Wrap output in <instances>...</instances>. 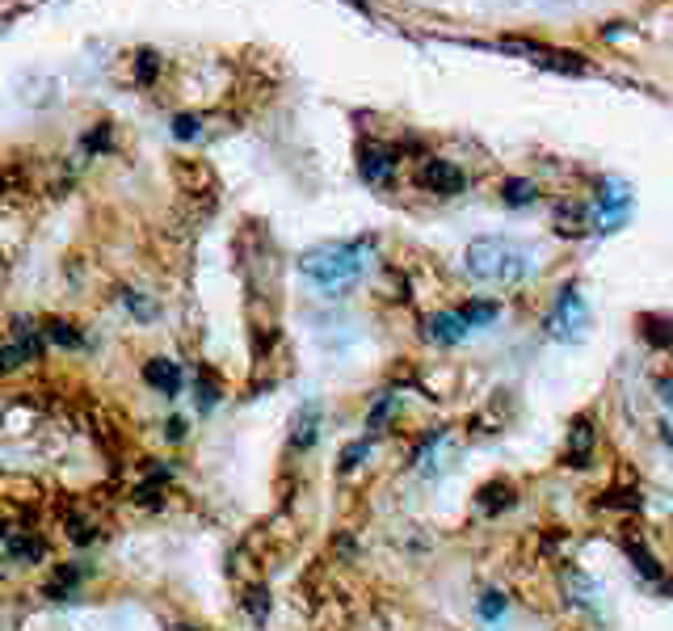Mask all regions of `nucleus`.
Segmentation results:
<instances>
[{
    "instance_id": "473e14b6",
    "label": "nucleus",
    "mask_w": 673,
    "mask_h": 631,
    "mask_svg": "<svg viewBox=\"0 0 673 631\" xmlns=\"http://www.w3.org/2000/svg\"><path fill=\"white\" fill-rule=\"evenodd\" d=\"M0 287H5V257H0Z\"/></svg>"
},
{
    "instance_id": "393cba45",
    "label": "nucleus",
    "mask_w": 673,
    "mask_h": 631,
    "mask_svg": "<svg viewBox=\"0 0 673 631\" xmlns=\"http://www.w3.org/2000/svg\"><path fill=\"white\" fill-rule=\"evenodd\" d=\"M131 497H135L139 505H160V501H165V480H156V476H152L148 484H139Z\"/></svg>"
},
{
    "instance_id": "39448f33",
    "label": "nucleus",
    "mask_w": 673,
    "mask_h": 631,
    "mask_svg": "<svg viewBox=\"0 0 673 631\" xmlns=\"http://www.w3.org/2000/svg\"><path fill=\"white\" fill-rule=\"evenodd\" d=\"M358 173L366 177V181H387L396 173V152L387 148V144H362L358 148Z\"/></svg>"
},
{
    "instance_id": "f03ea898",
    "label": "nucleus",
    "mask_w": 673,
    "mask_h": 631,
    "mask_svg": "<svg viewBox=\"0 0 673 631\" xmlns=\"http://www.w3.org/2000/svg\"><path fill=\"white\" fill-rule=\"evenodd\" d=\"M463 270L476 282H493V287H514L530 274V253L522 244L505 236H476L463 249Z\"/></svg>"
},
{
    "instance_id": "f257e3e1",
    "label": "nucleus",
    "mask_w": 673,
    "mask_h": 631,
    "mask_svg": "<svg viewBox=\"0 0 673 631\" xmlns=\"http://www.w3.org/2000/svg\"><path fill=\"white\" fill-rule=\"evenodd\" d=\"M375 253V240L362 236V240H329V244H316L299 257V274L312 278L316 287L324 291H345L354 278H362L366 261Z\"/></svg>"
},
{
    "instance_id": "cd10ccee",
    "label": "nucleus",
    "mask_w": 673,
    "mask_h": 631,
    "mask_svg": "<svg viewBox=\"0 0 673 631\" xmlns=\"http://www.w3.org/2000/svg\"><path fill=\"white\" fill-rule=\"evenodd\" d=\"M631 560H636V573H644L648 581H661V564L652 560V556L644 552V547H631Z\"/></svg>"
},
{
    "instance_id": "aec40b11",
    "label": "nucleus",
    "mask_w": 673,
    "mask_h": 631,
    "mask_svg": "<svg viewBox=\"0 0 673 631\" xmlns=\"http://www.w3.org/2000/svg\"><path fill=\"white\" fill-rule=\"evenodd\" d=\"M505 610H509V598L501 594V589H484V594L476 598V615H480L484 623L505 619Z\"/></svg>"
},
{
    "instance_id": "f3484780",
    "label": "nucleus",
    "mask_w": 673,
    "mask_h": 631,
    "mask_svg": "<svg viewBox=\"0 0 673 631\" xmlns=\"http://www.w3.org/2000/svg\"><path fill=\"white\" fill-rule=\"evenodd\" d=\"M43 337H47L51 345H59V350H80V345H85V337L76 333L72 320H47V324H43Z\"/></svg>"
},
{
    "instance_id": "f8f14e48",
    "label": "nucleus",
    "mask_w": 673,
    "mask_h": 631,
    "mask_svg": "<svg viewBox=\"0 0 673 631\" xmlns=\"http://www.w3.org/2000/svg\"><path fill=\"white\" fill-rule=\"evenodd\" d=\"M9 556H13V560H22V564H43V556H47V543L38 539L34 531L9 535Z\"/></svg>"
},
{
    "instance_id": "dca6fc26",
    "label": "nucleus",
    "mask_w": 673,
    "mask_h": 631,
    "mask_svg": "<svg viewBox=\"0 0 673 631\" xmlns=\"http://www.w3.org/2000/svg\"><path fill=\"white\" fill-rule=\"evenodd\" d=\"M535 198H539V186H535V181H526V177H509V181H501V202H505V207H530Z\"/></svg>"
},
{
    "instance_id": "0eeeda50",
    "label": "nucleus",
    "mask_w": 673,
    "mask_h": 631,
    "mask_svg": "<svg viewBox=\"0 0 673 631\" xmlns=\"http://www.w3.org/2000/svg\"><path fill=\"white\" fill-rule=\"evenodd\" d=\"M421 333L430 337L434 345H459L467 333V324H463V316L459 312H434V316H425V324H421Z\"/></svg>"
},
{
    "instance_id": "ddd939ff",
    "label": "nucleus",
    "mask_w": 673,
    "mask_h": 631,
    "mask_svg": "<svg viewBox=\"0 0 673 631\" xmlns=\"http://www.w3.org/2000/svg\"><path fill=\"white\" fill-rule=\"evenodd\" d=\"M446 442H451V434L446 430H434L430 438L421 442V451H417V472H425V476H434L438 472V459H442V451H446Z\"/></svg>"
},
{
    "instance_id": "c756f323",
    "label": "nucleus",
    "mask_w": 673,
    "mask_h": 631,
    "mask_svg": "<svg viewBox=\"0 0 673 631\" xmlns=\"http://www.w3.org/2000/svg\"><path fill=\"white\" fill-rule=\"evenodd\" d=\"M215 400H219V388H215L211 371H198V404H202V409H211Z\"/></svg>"
},
{
    "instance_id": "c85d7f7f",
    "label": "nucleus",
    "mask_w": 673,
    "mask_h": 631,
    "mask_svg": "<svg viewBox=\"0 0 673 631\" xmlns=\"http://www.w3.org/2000/svg\"><path fill=\"white\" fill-rule=\"evenodd\" d=\"M17 366H26V354L17 350L13 341H9V345H0V379H5L9 371H17Z\"/></svg>"
},
{
    "instance_id": "bb28decb",
    "label": "nucleus",
    "mask_w": 673,
    "mask_h": 631,
    "mask_svg": "<svg viewBox=\"0 0 673 631\" xmlns=\"http://www.w3.org/2000/svg\"><path fill=\"white\" fill-rule=\"evenodd\" d=\"M366 455H371V442H350L341 451V472H354V467H362Z\"/></svg>"
},
{
    "instance_id": "423d86ee",
    "label": "nucleus",
    "mask_w": 673,
    "mask_h": 631,
    "mask_svg": "<svg viewBox=\"0 0 673 631\" xmlns=\"http://www.w3.org/2000/svg\"><path fill=\"white\" fill-rule=\"evenodd\" d=\"M560 581H564V594H568V606H577V610H585V615H598V585L589 581L581 568H564L560 573Z\"/></svg>"
},
{
    "instance_id": "6e6552de",
    "label": "nucleus",
    "mask_w": 673,
    "mask_h": 631,
    "mask_svg": "<svg viewBox=\"0 0 673 631\" xmlns=\"http://www.w3.org/2000/svg\"><path fill=\"white\" fill-rule=\"evenodd\" d=\"M144 379H148V388H156L160 396H177L181 383H186V375H181V366H177L173 358H152V362H144Z\"/></svg>"
},
{
    "instance_id": "a878e982",
    "label": "nucleus",
    "mask_w": 673,
    "mask_h": 631,
    "mask_svg": "<svg viewBox=\"0 0 673 631\" xmlns=\"http://www.w3.org/2000/svg\"><path fill=\"white\" fill-rule=\"evenodd\" d=\"M173 135L177 139H198L202 135V114H177L173 118Z\"/></svg>"
},
{
    "instance_id": "a211bd4d",
    "label": "nucleus",
    "mask_w": 673,
    "mask_h": 631,
    "mask_svg": "<svg viewBox=\"0 0 673 631\" xmlns=\"http://www.w3.org/2000/svg\"><path fill=\"white\" fill-rule=\"evenodd\" d=\"M455 312L463 316L467 329H484V324H493L501 316V308H497V303H488V299H472V303H463V308H455Z\"/></svg>"
},
{
    "instance_id": "2eb2a0df",
    "label": "nucleus",
    "mask_w": 673,
    "mask_h": 631,
    "mask_svg": "<svg viewBox=\"0 0 673 631\" xmlns=\"http://www.w3.org/2000/svg\"><path fill=\"white\" fill-rule=\"evenodd\" d=\"M85 573H89V568H80V564H59L55 577H51V585H47V594H51V598H72L76 585L85 581Z\"/></svg>"
},
{
    "instance_id": "f704fd0d",
    "label": "nucleus",
    "mask_w": 673,
    "mask_h": 631,
    "mask_svg": "<svg viewBox=\"0 0 673 631\" xmlns=\"http://www.w3.org/2000/svg\"><path fill=\"white\" fill-rule=\"evenodd\" d=\"M169 631H202V627H169Z\"/></svg>"
},
{
    "instance_id": "b1692460",
    "label": "nucleus",
    "mask_w": 673,
    "mask_h": 631,
    "mask_svg": "<svg viewBox=\"0 0 673 631\" xmlns=\"http://www.w3.org/2000/svg\"><path fill=\"white\" fill-rule=\"evenodd\" d=\"M396 404H400L396 396H383V400L375 404V409H371V417H366V430H375V434H379V430H383V421L396 413Z\"/></svg>"
},
{
    "instance_id": "9b49d317",
    "label": "nucleus",
    "mask_w": 673,
    "mask_h": 631,
    "mask_svg": "<svg viewBox=\"0 0 673 631\" xmlns=\"http://www.w3.org/2000/svg\"><path fill=\"white\" fill-rule=\"evenodd\" d=\"M320 421H324L320 404H303V409H299V417L291 421V446H295V451H308V446L316 442V434H320Z\"/></svg>"
},
{
    "instance_id": "c9c22d12",
    "label": "nucleus",
    "mask_w": 673,
    "mask_h": 631,
    "mask_svg": "<svg viewBox=\"0 0 673 631\" xmlns=\"http://www.w3.org/2000/svg\"><path fill=\"white\" fill-rule=\"evenodd\" d=\"M0 573H5V564H0Z\"/></svg>"
},
{
    "instance_id": "7ed1b4c3",
    "label": "nucleus",
    "mask_w": 673,
    "mask_h": 631,
    "mask_svg": "<svg viewBox=\"0 0 673 631\" xmlns=\"http://www.w3.org/2000/svg\"><path fill=\"white\" fill-rule=\"evenodd\" d=\"M585 299H581V291L568 282V287L556 295V308H552V316H547V337H556V341H573V337H581V329H585Z\"/></svg>"
},
{
    "instance_id": "7c9ffc66",
    "label": "nucleus",
    "mask_w": 673,
    "mask_h": 631,
    "mask_svg": "<svg viewBox=\"0 0 673 631\" xmlns=\"http://www.w3.org/2000/svg\"><path fill=\"white\" fill-rule=\"evenodd\" d=\"M169 438H173V442L186 438V421H181V417H173V421H169Z\"/></svg>"
},
{
    "instance_id": "72a5a7b5",
    "label": "nucleus",
    "mask_w": 673,
    "mask_h": 631,
    "mask_svg": "<svg viewBox=\"0 0 673 631\" xmlns=\"http://www.w3.org/2000/svg\"><path fill=\"white\" fill-rule=\"evenodd\" d=\"M0 535H9V522L5 518H0Z\"/></svg>"
},
{
    "instance_id": "4be33fe9",
    "label": "nucleus",
    "mask_w": 673,
    "mask_h": 631,
    "mask_svg": "<svg viewBox=\"0 0 673 631\" xmlns=\"http://www.w3.org/2000/svg\"><path fill=\"white\" fill-rule=\"evenodd\" d=\"M122 303H127V308L135 312V320H156V312H160V308H156V299H148L144 291H131V287L122 291Z\"/></svg>"
},
{
    "instance_id": "4468645a",
    "label": "nucleus",
    "mask_w": 673,
    "mask_h": 631,
    "mask_svg": "<svg viewBox=\"0 0 673 631\" xmlns=\"http://www.w3.org/2000/svg\"><path fill=\"white\" fill-rule=\"evenodd\" d=\"M480 510L484 514H501V510H509L514 505V484H505V480H493V484H484L480 488Z\"/></svg>"
},
{
    "instance_id": "1a4fd4ad",
    "label": "nucleus",
    "mask_w": 673,
    "mask_h": 631,
    "mask_svg": "<svg viewBox=\"0 0 673 631\" xmlns=\"http://www.w3.org/2000/svg\"><path fill=\"white\" fill-rule=\"evenodd\" d=\"M594 442H598V434H594V421L589 417H577L573 421V430H568V467H589V455H594Z\"/></svg>"
},
{
    "instance_id": "9d476101",
    "label": "nucleus",
    "mask_w": 673,
    "mask_h": 631,
    "mask_svg": "<svg viewBox=\"0 0 673 631\" xmlns=\"http://www.w3.org/2000/svg\"><path fill=\"white\" fill-rule=\"evenodd\" d=\"M22 101L26 106H51V101H59V80L51 72H26L22 76Z\"/></svg>"
},
{
    "instance_id": "20e7f679",
    "label": "nucleus",
    "mask_w": 673,
    "mask_h": 631,
    "mask_svg": "<svg viewBox=\"0 0 673 631\" xmlns=\"http://www.w3.org/2000/svg\"><path fill=\"white\" fill-rule=\"evenodd\" d=\"M417 181H421V186L430 190V194H438V198H455V194H463V190H467L463 169L455 165V160H442V156L421 160Z\"/></svg>"
},
{
    "instance_id": "5701e85b",
    "label": "nucleus",
    "mask_w": 673,
    "mask_h": 631,
    "mask_svg": "<svg viewBox=\"0 0 673 631\" xmlns=\"http://www.w3.org/2000/svg\"><path fill=\"white\" fill-rule=\"evenodd\" d=\"M156 76H160V55L156 51H139L135 55V80H139V85H152Z\"/></svg>"
},
{
    "instance_id": "2f4dec72",
    "label": "nucleus",
    "mask_w": 673,
    "mask_h": 631,
    "mask_svg": "<svg viewBox=\"0 0 673 631\" xmlns=\"http://www.w3.org/2000/svg\"><path fill=\"white\" fill-rule=\"evenodd\" d=\"M657 392H661V400L673 409V379H661V388H657Z\"/></svg>"
},
{
    "instance_id": "6ab92c4d",
    "label": "nucleus",
    "mask_w": 673,
    "mask_h": 631,
    "mask_svg": "<svg viewBox=\"0 0 673 631\" xmlns=\"http://www.w3.org/2000/svg\"><path fill=\"white\" fill-rule=\"evenodd\" d=\"M64 531H68V539H72V543L85 547V543H93V539H97V522H93L89 514L68 510V514H64Z\"/></svg>"
},
{
    "instance_id": "412c9836",
    "label": "nucleus",
    "mask_w": 673,
    "mask_h": 631,
    "mask_svg": "<svg viewBox=\"0 0 673 631\" xmlns=\"http://www.w3.org/2000/svg\"><path fill=\"white\" fill-rule=\"evenodd\" d=\"M244 615H249L253 623H265V619H270V589H265V585H253L249 594H244Z\"/></svg>"
}]
</instances>
